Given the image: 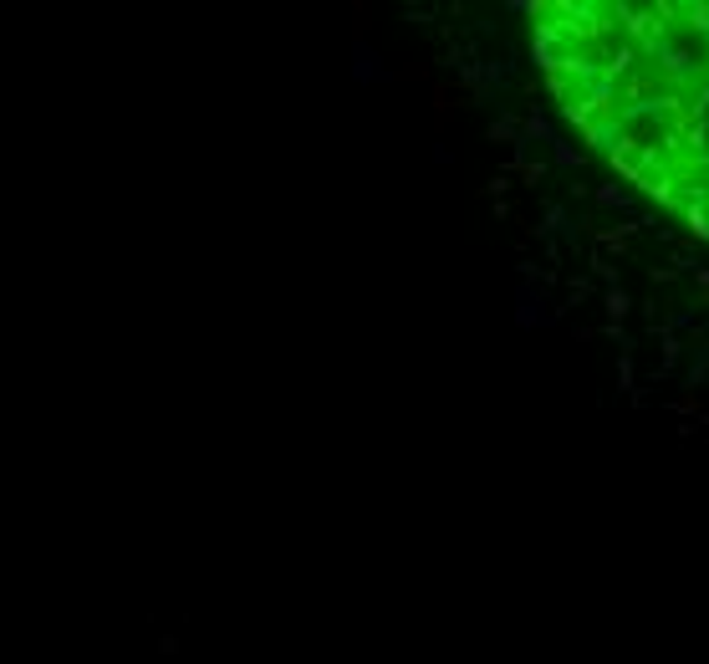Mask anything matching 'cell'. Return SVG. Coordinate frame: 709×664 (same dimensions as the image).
Here are the masks:
<instances>
[{
    "instance_id": "cell-5",
    "label": "cell",
    "mask_w": 709,
    "mask_h": 664,
    "mask_svg": "<svg viewBox=\"0 0 709 664\" xmlns=\"http://www.w3.org/2000/svg\"><path fill=\"white\" fill-rule=\"evenodd\" d=\"M679 215H684V225H689L694 240H709V210H705V205H684Z\"/></svg>"
},
{
    "instance_id": "cell-3",
    "label": "cell",
    "mask_w": 709,
    "mask_h": 664,
    "mask_svg": "<svg viewBox=\"0 0 709 664\" xmlns=\"http://www.w3.org/2000/svg\"><path fill=\"white\" fill-rule=\"evenodd\" d=\"M546 307H551L546 291H541V287H526V291H521V312H515V323H521V327L541 323V317H546Z\"/></svg>"
},
{
    "instance_id": "cell-9",
    "label": "cell",
    "mask_w": 709,
    "mask_h": 664,
    "mask_svg": "<svg viewBox=\"0 0 709 664\" xmlns=\"http://www.w3.org/2000/svg\"><path fill=\"white\" fill-rule=\"evenodd\" d=\"M679 353H684V342H679V332L674 327H663V374L679 363Z\"/></svg>"
},
{
    "instance_id": "cell-11",
    "label": "cell",
    "mask_w": 709,
    "mask_h": 664,
    "mask_svg": "<svg viewBox=\"0 0 709 664\" xmlns=\"http://www.w3.org/2000/svg\"><path fill=\"white\" fill-rule=\"evenodd\" d=\"M592 271H597V276L607 282V291L618 287V266H613V261H592Z\"/></svg>"
},
{
    "instance_id": "cell-8",
    "label": "cell",
    "mask_w": 709,
    "mask_h": 664,
    "mask_svg": "<svg viewBox=\"0 0 709 664\" xmlns=\"http://www.w3.org/2000/svg\"><path fill=\"white\" fill-rule=\"evenodd\" d=\"M603 302H607V317H613V327H618L622 317H628V307H633V302H628V291H622V287H613V291H607V297H603Z\"/></svg>"
},
{
    "instance_id": "cell-10",
    "label": "cell",
    "mask_w": 709,
    "mask_h": 664,
    "mask_svg": "<svg viewBox=\"0 0 709 664\" xmlns=\"http://www.w3.org/2000/svg\"><path fill=\"white\" fill-rule=\"evenodd\" d=\"M551 159L562 164V169H577V164H582V154H577L571 144H562V139H551Z\"/></svg>"
},
{
    "instance_id": "cell-7",
    "label": "cell",
    "mask_w": 709,
    "mask_h": 664,
    "mask_svg": "<svg viewBox=\"0 0 709 664\" xmlns=\"http://www.w3.org/2000/svg\"><path fill=\"white\" fill-rule=\"evenodd\" d=\"M571 225H567V210H562V205H546V215H541V235H567Z\"/></svg>"
},
{
    "instance_id": "cell-6",
    "label": "cell",
    "mask_w": 709,
    "mask_h": 664,
    "mask_svg": "<svg viewBox=\"0 0 709 664\" xmlns=\"http://www.w3.org/2000/svg\"><path fill=\"white\" fill-rule=\"evenodd\" d=\"M597 205H607V210H633V195H628L622 184H603V189H597Z\"/></svg>"
},
{
    "instance_id": "cell-2",
    "label": "cell",
    "mask_w": 709,
    "mask_h": 664,
    "mask_svg": "<svg viewBox=\"0 0 709 664\" xmlns=\"http://www.w3.org/2000/svg\"><path fill=\"white\" fill-rule=\"evenodd\" d=\"M638 46H633V41H618V46H603V72L613 77V82H622V77H628V82H633V77H638Z\"/></svg>"
},
{
    "instance_id": "cell-4",
    "label": "cell",
    "mask_w": 709,
    "mask_h": 664,
    "mask_svg": "<svg viewBox=\"0 0 709 664\" xmlns=\"http://www.w3.org/2000/svg\"><path fill=\"white\" fill-rule=\"evenodd\" d=\"M679 21L689 26L694 37L709 41V0H679Z\"/></svg>"
},
{
    "instance_id": "cell-1",
    "label": "cell",
    "mask_w": 709,
    "mask_h": 664,
    "mask_svg": "<svg viewBox=\"0 0 709 664\" xmlns=\"http://www.w3.org/2000/svg\"><path fill=\"white\" fill-rule=\"evenodd\" d=\"M628 139H633V133H628V123H622L618 113H607V118H597V123L587 128V148H597V154H607V159H613Z\"/></svg>"
}]
</instances>
